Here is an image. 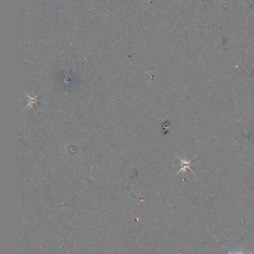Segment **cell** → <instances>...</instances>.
Masks as SVG:
<instances>
[{"instance_id":"6da1fadb","label":"cell","mask_w":254,"mask_h":254,"mask_svg":"<svg viewBox=\"0 0 254 254\" xmlns=\"http://www.w3.org/2000/svg\"><path fill=\"white\" fill-rule=\"evenodd\" d=\"M252 251H251V252H250L249 253H245V254H252ZM228 253L229 254H244L243 253H242V252H238V253H232V252H230V251H228Z\"/></svg>"}]
</instances>
